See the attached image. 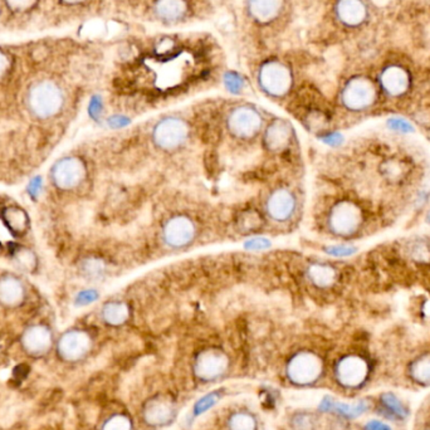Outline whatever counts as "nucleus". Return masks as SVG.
Here are the masks:
<instances>
[{"mask_svg":"<svg viewBox=\"0 0 430 430\" xmlns=\"http://www.w3.org/2000/svg\"><path fill=\"white\" fill-rule=\"evenodd\" d=\"M64 104L63 92L52 81H41L32 86L27 97V106L33 116L41 120L55 117Z\"/></svg>","mask_w":430,"mask_h":430,"instance_id":"obj_1","label":"nucleus"},{"mask_svg":"<svg viewBox=\"0 0 430 430\" xmlns=\"http://www.w3.org/2000/svg\"><path fill=\"white\" fill-rule=\"evenodd\" d=\"M364 223V213L353 200H340L332 205L327 214V228L339 238H351L359 233Z\"/></svg>","mask_w":430,"mask_h":430,"instance_id":"obj_2","label":"nucleus"},{"mask_svg":"<svg viewBox=\"0 0 430 430\" xmlns=\"http://www.w3.org/2000/svg\"><path fill=\"white\" fill-rule=\"evenodd\" d=\"M190 126L186 121L177 116H168L156 122L151 130V141L154 146L165 153H173L189 140Z\"/></svg>","mask_w":430,"mask_h":430,"instance_id":"obj_3","label":"nucleus"},{"mask_svg":"<svg viewBox=\"0 0 430 430\" xmlns=\"http://www.w3.org/2000/svg\"><path fill=\"white\" fill-rule=\"evenodd\" d=\"M378 99V86L367 76H355L347 79L340 101L346 110L351 113H362L374 106Z\"/></svg>","mask_w":430,"mask_h":430,"instance_id":"obj_4","label":"nucleus"},{"mask_svg":"<svg viewBox=\"0 0 430 430\" xmlns=\"http://www.w3.org/2000/svg\"><path fill=\"white\" fill-rule=\"evenodd\" d=\"M226 128L237 140L248 141L261 134L264 128V120L255 107L240 105L228 113Z\"/></svg>","mask_w":430,"mask_h":430,"instance_id":"obj_5","label":"nucleus"},{"mask_svg":"<svg viewBox=\"0 0 430 430\" xmlns=\"http://www.w3.org/2000/svg\"><path fill=\"white\" fill-rule=\"evenodd\" d=\"M197 237L195 220L186 214H175L165 220L162 228V240L166 247L184 249L191 246Z\"/></svg>","mask_w":430,"mask_h":430,"instance_id":"obj_6","label":"nucleus"},{"mask_svg":"<svg viewBox=\"0 0 430 430\" xmlns=\"http://www.w3.org/2000/svg\"><path fill=\"white\" fill-rule=\"evenodd\" d=\"M258 84L262 91L269 97L282 99L291 91L293 77L286 64L278 61H268L258 72Z\"/></svg>","mask_w":430,"mask_h":430,"instance_id":"obj_7","label":"nucleus"},{"mask_svg":"<svg viewBox=\"0 0 430 430\" xmlns=\"http://www.w3.org/2000/svg\"><path fill=\"white\" fill-rule=\"evenodd\" d=\"M52 182L61 190H73L85 182L87 168L77 156H66L53 165L50 171Z\"/></svg>","mask_w":430,"mask_h":430,"instance_id":"obj_8","label":"nucleus"},{"mask_svg":"<svg viewBox=\"0 0 430 430\" xmlns=\"http://www.w3.org/2000/svg\"><path fill=\"white\" fill-rule=\"evenodd\" d=\"M264 209L267 217L275 223H287L296 213V195L289 188L278 186L269 193L264 203Z\"/></svg>","mask_w":430,"mask_h":430,"instance_id":"obj_9","label":"nucleus"},{"mask_svg":"<svg viewBox=\"0 0 430 430\" xmlns=\"http://www.w3.org/2000/svg\"><path fill=\"white\" fill-rule=\"evenodd\" d=\"M379 87L389 97L398 99L407 95L411 87V75L407 67L399 63L385 66L379 73Z\"/></svg>","mask_w":430,"mask_h":430,"instance_id":"obj_10","label":"nucleus"},{"mask_svg":"<svg viewBox=\"0 0 430 430\" xmlns=\"http://www.w3.org/2000/svg\"><path fill=\"white\" fill-rule=\"evenodd\" d=\"M92 347L91 336L84 330H70L64 332L58 340L57 351L61 359L75 362L84 359Z\"/></svg>","mask_w":430,"mask_h":430,"instance_id":"obj_11","label":"nucleus"},{"mask_svg":"<svg viewBox=\"0 0 430 430\" xmlns=\"http://www.w3.org/2000/svg\"><path fill=\"white\" fill-rule=\"evenodd\" d=\"M293 135L295 130L291 122L284 119H275L263 128L262 142L269 153L280 154L291 145Z\"/></svg>","mask_w":430,"mask_h":430,"instance_id":"obj_12","label":"nucleus"},{"mask_svg":"<svg viewBox=\"0 0 430 430\" xmlns=\"http://www.w3.org/2000/svg\"><path fill=\"white\" fill-rule=\"evenodd\" d=\"M322 370V362L317 355L310 351L297 353L289 361V378L298 384H310L317 380Z\"/></svg>","mask_w":430,"mask_h":430,"instance_id":"obj_13","label":"nucleus"},{"mask_svg":"<svg viewBox=\"0 0 430 430\" xmlns=\"http://www.w3.org/2000/svg\"><path fill=\"white\" fill-rule=\"evenodd\" d=\"M369 365L367 361L356 356L349 355L341 359L336 367V376L340 382L349 388H356L367 380Z\"/></svg>","mask_w":430,"mask_h":430,"instance_id":"obj_14","label":"nucleus"},{"mask_svg":"<svg viewBox=\"0 0 430 430\" xmlns=\"http://www.w3.org/2000/svg\"><path fill=\"white\" fill-rule=\"evenodd\" d=\"M21 345L29 355L43 356L52 349L53 335L47 326L35 324L28 327L23 333Z\"/></svg>","mask_w":430,"mask_h":430,"instance_id":"obj_15","label":"nucleus"},{"mask_svg":"<svg viewBox=\"0 0 430 430\" xmlns=\"http://www.w3.org/2000/svg\"><path fill=\"white\" fill-rule=\"evenodd\" d=\"M228 359L226 353L217 349H208L197 355L195 361V373L202 379L212 380L223 374L226 370Z\"/></svg>","mask_w":430,"mask_h":430,"instance_id":"obj_16","label":"nucleus"},{"mask_svg":"<svg viewBox=\"0 0 430 430\" xmlns=\"http://www.w3.org/2000/svg\"><path fill=\"white\" fill-rule=\"evenodd\" d=\"M335 12L338 19L350 28L362 26L369 18V9L364 0H338Z\"/></svg>","mask_w":430,"mask_h":430,"instance_id":"obj_17","label":"nucleus"},{"mask_svg":"<svg viewBox=\"0 0 430 430\" xmlns=\"http://www.w3.org/2000/svg\"><path fill=\"white\" fill-rule=\"evenodd\" d=\"M26 298V287L17 275L0 277V304L6 307H17Z\"/></svg>","mask_w":430,"mask_h":430,"instance_id":"obj_18","label":"nucleus"},{"mask_svg":"<svg viewBox=\"0 0 430 430\" xmlns=\"http://www.w3.org/2000/svg\"><path fill=\"white\" fill-rule=\"evenodd\" d=\"M306 277L317 289H331L339 280V272L331 264L316 262L307 267Z\"/></svg>","mask_w":430,"mask_h":430,"instance_id":"obj_19","label":"nucleus"},{"mask_svg":"<svg viewBox=\"0 0 430 430\" xmlns=\"http://www.w3.org/2000/svg\"><path fill=\"white\" fill-rule=\"evenodd\" d=\"M188 6L185 0H156L154 4L155 15L162 21L173 23L183 19Z\"/></svg>","mask_w":430,"mask_h":430,"instance_id":"obj_20","label":"nucleus"},{"mask_svg":"<svg viewBox=\"0 0 430 430\" xmlns=\"http://www.w3.org/2000/svg\"><path fill=\"white\" fill-rule=\"evenodd\" d=\"M130 317V307L125 301L113 300L108 301L101 309V318L110 326H121Z\"/></svg>","mask_w":430,"mask_h":430,"instance_id":"obj_21","label":"nucleus"},{"mask_svg":"<svg viewBox=\"0 0 430 430\" xmlns=\"http://www.w3.org/2000/svg\"><path fill=\"white\" fill-rule=\"evenodd\" d=\"M283 0H249V12L262 23L273 21L282 10Z\"/></svg>","mask_w":430,"mask_h":430,"instance_id":"obj_22","label":"nucleus"},{"mask_svg":"<svg viewBox=\"0 0 430 430\" xmlns=\"http://www.w3.org/2000/svg\"><path fill=\"white\" fill-rule=\"evenodd\" d=\"M321 409L326 410V411H330V410L336 411L346 418H358L369 409V404L367 402H360L353 405H349V404L335 402L330 398H326L321 404Z\"/></svg>","mask_w":430,"mask_h":430,"instance_id":"obj_23","label":"nucleus"},{"mask_svg":"<svg viewBox=\"0 0 430 430\" xmlns=\"http://www.w3.org/2000/svg\"><path fill=\"white\" fill-rule=\"evenodd\" d=\"M3 219H4L8 228L10 229V232L15 235L24 233L28 228L29 220L27 213L18 206L7 208L3 212Z\"/></svg>","mask_w":430,"mask_h":430,"instance_id":"obj_24","label":"nucleus"},{"mask_svg":"<svg viewBox=\"0 0 430 430\" xmlns=\"http://www.w3.org/2000/svg\"><path fill=\"white\" fill-rule=\"evenodd\" d=\"M410 376L413 378V380L419 382V384L429 385L430 353L423 355V356L418 358L416 361H413V364L410 367Z\"/></svg>","mask_w":430,"mask_h":430,"instance_id":"obj_25","label":"nucleus"},{"mask_svg":"<svg viewBox=\"0 0 430 430\" xmlns=\"http://www.w3.org/2000/svg\"><path fill=\"white\" fill-rule=\"evenodd\" d=\"M145 416L150 423H164L169 420L171 416V408L168 402L164 400H156L150 402L145 410Z\"/></svg>","mask_w":430,"mask_h":430,"instance_id":"obj_26","label":"nucleus"},{"mask_svg":"<svg viewBox=\"0 0 430 430\" xmlns=\"http://www.w3.org/2000/svg\"><path fill=\"white\" fill-rule=\"evenodd\" d=\"M380 404L390 418L405 419L408 416V410L404 408L402 402L393 393H385L381 395Z\"/></svg>","mask_w":430,"mask_h":430,"instance_id":"obj_27","label":"nucleus"},{"mask_svg":"<svg viewBox=\"0 0 430 430\" xmlns=\"http://www.w3.org/2000/svg\"><path fill=\"white\" fill-rule=\"evenodd\" d=\"M12 257L15 264L26 272H32L37 267L36 254L33 253L30 249L24 247H15L14 251L12 252Z\"/></svg>","mask_w":430,"mask_h":430,"instance_id":"obj_28","label":"nucleus"},{"mask_svg":"<svg viewBox=\"0 0 430 430\" xmlns=\"http://www.w3.org/2000/svg\"><path fill=\"white\" fill-rule=\"evenodd\" d=\"M81 271H82L86 278L91 280V281H97V280H101L106 273V266L99 258H87L82 263Z\"/></svg>","mask_w":430,"mask_h":430,"instance_id":"obj_29","label":"nucleus"},{"mask_svg":"<svg viewBox=\"0 0 430 430\" xmlns=\"http://www.w3.org/2000/svg\"><path fill=\"white\" fill-rule=\"evenodd\" d=\"M407 173V166L400 160H389L382 166V175L388 179L389 182H399L402 180L404 174Z\"/></svg>","mask_w":430,"mask_h":430,"instance_id":"obj_30","label":"nucleus"},{"mask_svg":"<svg viewBox=\"0 0 430 430\" xmlns=\"http://www.w3.org/2000/svg\"><path fill=\"white\" fill-rule=\"evenodd\" d=\"M387 126L389 130L399 133V134H410V133H414L416 130L413 124L404 117H390L387 121Z\"/></svg>","mask_w":430,"mask_h":430,"instance_id":"obj_31","label":"nucleus"},{"mask_svg":"<svg viewBox=\"0 0 430 430\" xmlns=\"http://www.w3.org/2000/svg\"><path fill=\"white\" fill-rule=\"evenodd\" d=\"M232 430H254V420L247 414H237L231 420Z\"/></svg>","mask_w":430,"mask_h":430,"instance_id":"obj_32","label":"nucleus"},{"mask_svg":"<svg viewBox=\"0 0 430 430\" xmlns=\"http://www.w3.org/2000/svg\"><path fill=\"white\" fill-rule=\"evenodd\" d=\"M102 430H130V422L126 416H115L107 420Z\"/></svg>","mask_w":430,"mask_h":430,"instance_id":"obj_33","label":"nucleus"},{"mask_svg":"<svg viewBox=\"0 0 430 430\" xmlns=\"http://www.w3.org/2000/svg\"><path fill=\"white\" fill-rule=\"evenodd\" d=\"M218 400V394H215V393H213V394H208L206 396H204L203 399H200L199 402H197V405H195V408H194V413L195 414H202V413H204L206 410L209 409V408H212L213 405L217 402Z\"/></svg>","mask_w":430,"mask_h":430,"instance_id":"obj_34","label":"nucleus"},{"mask_svg":"<svg viewBox=\"0 0 430 430\" xmlns=\"http://www.w3.org/2000/svg\"><path fill=\"white\" fill-rule=\"evenodd\" d=\"M96 298H97V292H95L93 289H85L78 293L76 297V304L79 306H86V304H92Z\"/></svg>","mask_w":430,"mask_h":430,"instance_id":"obj_35","label":"nucleus"},{"mask_svg":"<svg viewBox=\"0 0 430 430\" xmlns=\"http://www.w3.org/2000/svg\"><path fill=\"white\" fill-rule=\"evenodd\" d=\"M43 189L42 177H37L28 184V193L30 197H37L41 195Z\"/></svg>","mask_w":430,"mask_h":430,"instance_id":"obj_36","label":"nucleus"},{"mask_svg":"<svg viewBox=\"0 0 430 430\" xmlns=\"http://www.w3.org/2000/svg\"><path fill=\"white\" fill-rule=\"evenodd\" d=\"M8 6L12 8L13 10H27L32 7L36 0H7Z\"/></svg>","mask_w":430,"mask_h":430,"instance_id":"obj_37","label":"nucleus"},{"mask_svg":"<svg viewBox=\"0 0 430 430\" xmlns=\"http://www.w3.org/2000/svg\"><path fill=\"white\" fill-rule=\"evenodd\" d=\"M226 85L232 91H238L242 87V79L234 73H228L226 76Z\"/></svg>","mask_w":430,"mask_h":430,"instance_id":"obj_38","label":"nucleus"},{"mask_svg":"<svg viewBox=\"0 0 430 430\" xmlns=\"http://www.w3.org/2000/svg\"><path fill=\"white\" fill-rule=\"evenodd\" d=\"M356 252V248L353 247H346V246H342V247H333L330 248L329 249V253L332 254V255H338V257H346V255H351V254L355 253Z\"/></svg>","mask_w":430,"mask_h":430,"instance_id":"obj_39","label":"nucleus"},{"mask_svg":"<svg viewBox=\"0 0 430 430\" xmlns=\"http://www.w3.org/2000/svg\"><path fill=\"white\" fill-rule=\"evenodd\" d=\"M365 430H391V428L379 420H371L365 425Z\"/></svg>","mask_w":430,"mask_h":430,"instance_id":"obj_40","label":"nucleus"},{"mask_svg":"<svg viewBox=\"0 0 430 430\" xmlns=\"http://www.w3.org/2000/svg\"><path fill=\"white\" fill-rule=\"evenodd\" d=\"M8 68H9V58H8L6 53H3V52L0 50V77L6 75Z\"/></svg>","mask_w":430,"mask_h":430,"instance_id":"obj_41","label":"nucleus"},{"mask_svg":"<svg viewBox=\"0 0 430 430\" xmlns=\"http://www.w3.org/2000/svg\"><path fill=\"white\" fill-rule=\"evenodd\" d=\"M101 108H102L101 99L99 97H95V99H92L91 105H90V113H91L92 116H99V113H101Z\"/></svg>","mask_w":430,"mask_h":430,"instance_id":"obj_42","label":"nucleus"},{"mask_svg":"<svg viewBox=\"0 0 430 430\" xmlns=\"http://www.w3.org/2000/svg\"><path fill=\"white\" fill-rule=\"evenodd\" d=\"M66 3H70V4H77V3H82L85 0H63Z\"/></svg>","mask_w":430,"mask_h":430,"instance_id":"obj_43","label":"nucleus"},{"mask_svg":"<svg viewBox=\"0 0 430 430\" xmlns=\"http://www.w3.org/2000/svg\"><path fill=\"white\" fill-rule=\"evenodd\" d=\"M428 222H429V224H430V213H429V215H428Z\"/></svg>","mask_w":430,"mask_h":430,"instance_id":"obj_44","label":"nucleus"}]
</instances>
